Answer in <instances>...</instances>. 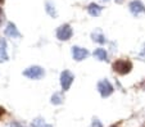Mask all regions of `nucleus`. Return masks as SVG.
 I'll use <instances>...</instances> for the list:
<instances>
[{
	"label": "nucleus",
	"mask_w": 145,
	"mask_h": 127,
	"mask_svg": "<svg viewBox=\"0 0 145 127\" xmlns=\"http://www.w3.org/2000/svg\"><path fill=\"white\" fill-rule=\"evenodd\" d=\"M113 69L120 75H126L132 69V63L127 59H118L113 63Z\"/></svg>",
	"instance_id": "1"
},
{
	"label": "nucleus",
	"mask_w": 145,
	"mask_h": 127,
	"mask_svg": "<svg viewBox=\"0 0 145 127\" xmlns=\"http://www.w3.org/2000/svg\"><path fill=\"white\" fill-rule=\"evenodd\" d=\"M45 71L39 66H32L30 68H27L26 71H23V76H26L27 78L31 80H40L41 77H44Z\"/></svg>",
	"instance_id": "2"
},
{
	"label": "nucleus",
	"mask_w": 145,
	"mask_h": 127,
	"mask_svg": "<svg viewBox=\"0 0 145 127\" xmlns=\"http://www.w3.org/2000/svg\"><path fill=\"white\" fill-rule=\"evenodd\" d=\"M72 35H73V31H72V28L69 25H62L57 30V37L60 40V41L69 40L72 37Z\"/></svg>",
	"instance_id": "3"
},
{
	"label": "nucleus",
	"mask_w": 145,
	"mask_h": 127,
	"mask_svg": "<svg viewBox=\"0 0 145 127\" xmlns=\"http://www.w3.org/2000/svg\"><path fill=\"white\" fill-rule=\"evenodd\" d=\"M74 77L69 71H63L62 72V75H60V85H62V89H63L64 91L69 90L71 87L72 82H73Z\"/></svg>",
	"instance_id": "4"
},
{
	"label": "nucleus",
	"mask_w": 145,
	"mask_h": 127,
	"mask_svg": "<svg viewBox=\"0 0 145 127\" xmlns=\"http://www.w3.org/2000/svg\"><path fill=\"white\" fill-rule=\"evenodd\" d=\"M98 90L103 98H108L113 92V86L108 80H103L98 83Z\"/></svg>",
	"instance_id": "5"
},
{
	"label": "nucleus",
	"mask_w": 145,
	"mask_h": 127,
	"mask_svg": "<svg viewBox=\"0 0 145 127\" xmlns=\"http://www.w3.org/2000/svg\"><path fill=\"white\" fill-rule=\"evenodd\" d=\"M89 55V51L84 48H80V46H73L72 48V57H73L74 61H84L85 58H88Z\"/></svg>",
	"instance_id": "6"
},
{
	"label": "nucleus",
	"mask_w": 145,
	"mask_h": 127,
	"mask_svg": "<svg viewBox=\"0 0 145 127\" xmlns=\"http://www.w3.org/2000/svg\"><path fill=\"white\" fill-rule=\"evenodd\" d=\"M129 8L134 16H139L140 13H145V5L140 0H134V1H131Z\"/></svg>",
	"instance_id": "7"
},
{
	"label": "nucleus",
	"mask_w": 145,
	"mask_h": 127,
	"mask_svg": "<svg viewBox=\"0 0 145 127\" xmlns=\"http://www.w3.org/2000/svg\"><path fill=\"white\" fill-rule=\"evenodd\" d=\"M5 35L7 36H10V37H21V33H19L18 28L16 27V25L12 22H9L7 25V28H5Z\"/></svg>",
	"instance_id": "8"
},
{
	"label": "nucleus",
	"mask_w": 145,
	"mask_h": 127,
	"mask_svg": "<svg viewBox=\"0 0 145 127\" xmlns=\"http://www.w3.org/2000/svg\"><path fill=\"white\" fill-rule=\"evenodd\" d=\"M8 61V53H7V41L5 39H0V63Z\"/></svg>",
	"instance_id": "9"
},
{
	"label": "nucleus",
	"mask_w": 145,
	"mask_h": 127,
	"mask_svg": "<svg viewBox=\"0 0 145 127\" xmlns=\"http://www.w3.org/2000/svg\"><path fill=\"white\" fill-rule=\"evenodd\" d=\"M88 12H89V13H90L93 17H98L99 14L101 13V7L98 5V4H95V3H91L90 5L88 7Z\"/></svg>",
	"instance_id": "10"
},
{
	"label": "nucleus",
	"mask_w": 145,
	"mask_h": 127,
	"mask_svg": "<svg viewBox=\"0 0 145 127\" xmlns=\"http://www.w3.org/2000/svg\"><path fill=\"white\" fill-rule=\"evenodd\" d=\"M94 57H95V58H98L99 61H107L108 54H107V51H105V49L99 48V49H96L95 51H94Z\"/></svg>",
	"instance_id": "11"
},
{
	"label": "nucleus",
	"mask_w": 145,
	"mask_h": 127,
	"mask_svg": "<svg viewBox=\"0 0 145 127\" xmlns=\"http://www.w3.org/2000/svg\"><path fill=\"white\" fill-rule=\"evenodd\" d=\"M45 7H46V13L49 14L50 17H54V18H55V17L58 16L57 10H55V7H54V4H53L52 1H46Z\"/></svg>",
	"instance_id": "12"
},
{
	"label": "nucleus",
	"mask_w": 145,
	"mask_h": 127,
	"mask_svg": "<svg viewBox=\"0 0 145 127\" xmlns=\"http://www.w3.org/2000/svg\"><path fill=\"white\" fill-rule=\"evenodd\" d=\"M93 40L96 42H99V44H104L105 42V37L103 36V33L99 32V31H96V32H93Z\"/></svg>",
	"instance_id": "13"
},
{
	"label": "nucleus",
	"mask_w": 145,
	"mask_h": 127,
	"mask_svg": "<svg viewBox=\"0 0 145 127\" xmlns=\"http://www.w3.org/2000/svg\"><path fill=\"white\" fill-rule=\"evenodd\" d=\"M31 127H52V126H50V124H48L46 122L44 121V119H41V118H36L35 121L32 122Z\"/></svg>",
	"instance_id": "14"
},
{
	"label": "nucleus",
	"mask_w": 145,
	"mask_h": 127,
	"mask_svg": "<svg viewBox=\"0 0 145 127\" xmlns=\"http://www.w3.org/2000/svg\"><path fill=\"white\" fill-rule=\"evenodd\" d=\"M52 103L55 105L62 104V103H63V96H62V94H60V92H55L52 96Z\"/></svg>",
	"instance_id": "15"
},
{
	"label": "nucleus",
	"mask_w": 145,
	"mask_h": 127,
	"mask_svg": "<svg viewBox=\"0 0 145 127\" xmlns=\"http://www.w3.org/2000/svg\"><path fill=\"white\" fill-rule=\"evenodd\" d=\"M94 127H101V124H100V122L98 121V119H94V124H93Z\"/></svg>",
	"instance_id": "16"
},
{
	"label": "nucleus",
	"mask_w": 145,
	"mask_h": 127,
	"mask_svg": "<svg viewBox=\"0 0 145 127\" xmlns=\"http://www.w3.org/2000/svg\"><path fill=\"white\" fill-rule=\"evenodd\" d=\"M4 113H5V109H4L3 107H0V116H3Z\"/></svg>",
	"instance_id": "17"
},
{
	"label": "nucleus",
	"mask_w": 145,
	"mask_h": 127,
	"mask_svg": "<svg viewBox=\"0 0 145 127\" xmlns=\"http://www.w3.org/2000/svg\"><path fill=\"white\" fill-rule=\"evenodd\" d=\"M1 20H3V10L0 8V23H1Z\"/></svg>",
	"instance_id": "18"
},
{
	"label": "nucleus",
	"mask_w": 145,
	"mask_h": 127,
	"mask_svg": "<svg viewBox=\"0 0 145 127\" xmlns=\"http://www.w3.org/2000/svg\"><path fill=\"white\" fill-rule=\"evenodd\" d=\"M117 1H118V3H121V1H122V0H117Z\"/></svg>",
	"instance_id": "19"
},
{
	"label": "nucleus",
	"mask_w": 145,
	"mask_h": 127,
	"mask_svg": "<svg viewBox=\"0 0 145 127\" xmlns=\"http://www.w3.org/2000/svg\"><path fill=\"white\" fill-rule=\"evenodd\" d=\"M3 1H4V0H0V3H3Z\"/></svg>",
	"instance_id": "20"
},
{
	"label": "nucleus",
	"mask_w": 145,
	"mask_h": 127,
	"mask_svg": "<svg viewBox=\"0 0 145 127\" xmlns=\"http://www.w3.org/2000/svg\"><path fill=\"white\" fill-rule=\"evenodd\" d=\"M103 1H108V0H103Z\"/></svg>",
	"instance_id": "21"
},
{
	"label": "nucleus",
	"mask_w": 145,
	"mask_h": 127,
	"mask_svg": "<svg viewBox=\"0 0 145 127\" xmlns=\"http://www.w3.org/2000/svg\"><path fill=\"white\" fill-rule=\"evenodd\" d=\"M112 127H117V126H112Z\"/></svg>",
	"instance_id": "22"
}]
</instances>
